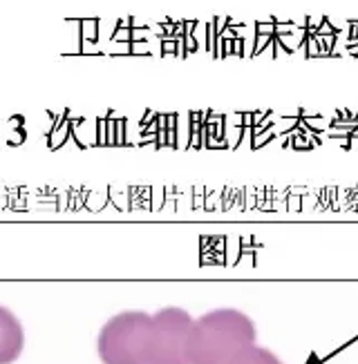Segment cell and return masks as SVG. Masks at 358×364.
<instances>
[{
    "label": "cell",
    "instance_id": "obj_1",
    "mask_svg": "<svg viewBox=\"0 0 358 364\" xmlns=\"http://www.w3.org/2000/svg\"><path fill=\"white\" fill-rule=\"evenodd\" d=\"M154 342V318L128 311L101 328L99 355L103 364H150Z\"/></svg>",
    "mask_w": 358,
    "mask_h": 364
},
{
    "label": "cell",
    "instance_id": "obj_2",
    "mask_svg": "<svg viewBox=\"0 0 358 364\" xmlns=\"http://www.w3.org/2000/svg\"><path fill=\"white\" fill-rule=\"evenodd\" d=\"M191 320L184 311L166 309L154 315V342L150 364H184L189 349Z\"/></svg>",
    "mask_w": 358,
    "mask_h": 364
},
{
    "label": "cell",
    "instance_id": "obj_3",
    "mask_svg": "<svg viewBox=\"0 0 358 364\" xmlns=\"http://www.w3.org/2000/svg\"><path fill=\"white\" fill-rule=\"evenodd\" d=\"M25 333L23 324L9 309L0 306V364L16 362L23 353Z\"/></svg>",
    "mask_w": 358,
    "mask_h": 364
}]
</instances>
